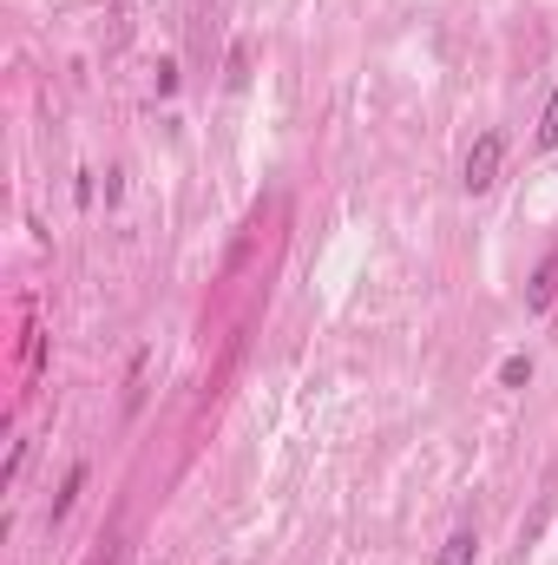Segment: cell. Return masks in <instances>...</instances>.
Wrapping results in <instances>:
<instances>
[{
  "label": "cell",
  "mask_w": 558,
  "mask_h": 565,
  "mask_svg": "<svg viewBox=\"0 0 558 565\" xmlns=\"http://www.w3.org/2000/svg\"><path fill=\"white\" fill-rule=\"evenodd\" d=\"M500 158H506V139L500 132H480L473 151H466V164H460V184L480 198V191H493V178H500Z\"/></svg>",
  "instance_id": "6da1fadb"
},
{
  "label": "cell",
  "mask_w": 558,
  "mask_h": 565,
  "mask_svg": "<svg viewBox=\"0 0 558 565\" xmlns=\"http://www.w3.org/2000/svg\"><path fill=\"white\" fill-rule=\"evenodd\" d=\"M552 302H558V250H546V264H539L533 282H526V309H533V316H546Z\"/></svg>",
  "instance_id": "7a4b0ae2"
},
{
  "label": "cell",
  "mask_w": 558,
  "mask_h": 565,
  "mask_svg": "<svg viewBox=\"0 0 558 565\" xmlns=\"http://www.w3.org/2000/svg\"><path fill=\"white\" fill-rule=\"evenodd\" d=\"M473 559H480V533L460 526V533H447V546H440V559L433 565H473Z\"/></svg>",
  "instance_id": "3957f363"
},
{
  "label": "cell",
  "mask_w": 558,
  "mask_h": 565,
  "mask_svg": "<svg viewBox=\"0 0 558 565\" xmlns=\"http://www.w3.org/2000/svg\"><path fill=\"white\" fill-rule=\"evenodd\" d=\"M79 493H86V467H73V473H66V487H60V493H53V520H66V513H73V500H79Z\"/></svg>",
  "instance_id": "277c9868"
},
{
  "label": "cell",
  "mask_w": 558,
  "mask_h": 565,
  "mask_svg": "<svg viewBox=\"0 0 558 565\" xmlns=\"http://www.w3.org/2000/svg\"><path fill=\"white\" fill-rule=\"evenodd\" d=\"M526 382H533V362L526 355H506L500 362V388H526Z\"/></svg>",
  "instance_id": "5b68a950"
},
{
  "label": "cell",
  "mask_w": 558,
  "mask_h": 565,
  "mask_svg": "<svg viewBox=\"0 0 558 565\" xmlns=\"http://www.w3.org/2000/svg\"><path fill=\"white\" fill-rule=\"evenodd\" d=\"M558 145V93L546 99V113H539V151H552Z\"/></svg>",
  "instance_id": "8992f818"
},
{
  "label": "cell",
  "mask_w": 558,
  "mask_h": 565,
  "mask_svg": "<svg viewBox=\"0 0 558 565\" xmlns=\"http://www.w3.org/2000/svg\"><path fill=\"white\" fill-rule=\"evenodd\" d=\"M86 565H112V546H99V553H93Z\"/></svg>",
  "instance_id": "52a82bcc"
}]
</instances>
